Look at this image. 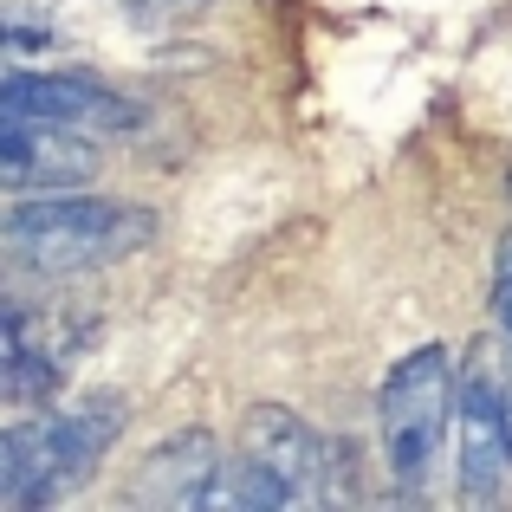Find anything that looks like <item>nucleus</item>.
Listing matches in <instances>:
<instances>
[{
    "label": "nucleus",
    "mask_w": 512,
    "mask_h": 512,
    "mask_svg": "<svg viewBox=\"0 0 512 512\" xmlns=\"http://www.w3.org/2000/svg\"><path fill=\"white\" fill-rule=\"evenodd\" d=\"M143 240H150V214L117 208V201H98V195H39V201H20V208L7 214L13 260L46 273V279L124 260Z\"/></svg>",
    "instance_id": "f257e3e1"
},
{
    "label": "nucleus",
    "mask_w": 512,
    "mask_h": 512,
    "mask_svg": "<svg viewBox=\"0 0 512 512\" xmlns=\"http://www.w3.org/2000/svg\"><path fill=\"white\" fill-rule=\"evenodd\" d=\"M461 409L454 396V363L441 344H422L415 357H402L383 383V454L402 493L428 487L441 441H448V415Z\"/></svg>",
    "instance_id": "f03ea898"
},
{
    "label": "nucleus",
    "mask_w": 512,
    "mask_h": 512,
    "mask_svg": "<svg viewBox=\"0 0 512 512\" xmlns=\"http://www.w3.org/2000/svg\"><path fill=\"white\" fill-rule=\"evenodd\" d=\"M117 409H85L59 415L46 428H7L0 435V500L7 506H46L59 493H72V480H85L98 467V454L117 441Z\"/></svg>",
    "instance_id": "7ed1b4c3"
},
{
    "label": "nucleus",
    "mask_w": 512,
    "mask_h": 512,
    "mask_svg": "<svg viewBox=\"0 0 512 512\" xmlns=\"http://www.w3.org/2000/svg\"><path fill=\"white\" fill-rule=\"evenodd\" d=\"M0 111L26 117L46 130H72V137H104V130H130L137 104H124L117 91L91 85V78H65V72H7Z\"/></svg>",
    "instance_id": "20e7f679"
},
{
    "label": "nucleus",
    "mask_w": 512,
    "mask_h": 512,
    "mask_svg": "<svg viewBox=\"0 0 512 512\" xmlns=\"http://www.w3.org/2000/svg\"><path fill=\"white\" fill-rule=\"evenodd\" d=\"M247 461L253 467H266L273 474V487L286 493V506H305V500H318L325 493V441H318V428L312 422H299L292 409H253L247 415Z\"/></svg>",
    "instance_id": "39448f33"
},
{
    "label": "nucleus",
    "mask_w": 512,
    "mask_h": 512,
    "mask_svg": "<svg viewBox=\"0 0 512 512\" xmlns=\"http://www.w3.org/2000/svg\"><path fill=\"white\" fill-rule=\"evenodd\" d=\"M506 474H512V409H506L500 383L467 376V389H461V493L467 500H493Z\"/></svg>",
    "instance_id": "423d86ee"
},
{
    "label": "nucleus",
    "mask_w": 512,
    "mask_h": 512,
    "mask_svg": "<svg viewBox=\"0 0 512 512\" xmlns=\"http://www.w3.org/2000/svg\"><path fill=\"white\" fill-rule=\"evenodd\" d=\"M72 130H46L26 124V117H7L0 130V175L13 188H72L91 175V150L85 143H65Z\"/></svg>",
    "instance_id": "0eeeda50"
},
{
    "label": "nucleus",
    "mask_w": 512,
    "mask_h": 512,
    "mask_svg": "<svg viewBox=\"0 0 512 512\" xmlns=\"http://www.w3.org/2000/svg\"><path fill=\"white\" fill-rule=\"evenodd\" d=\"M221 474H214V441L208 435H175L150 467H143V500L163 506H214L221 500Z\"/></svg>",
    "instance_id": "6e6552de"
},
{
    "label": "nucleus",
    "mask_w": 512,
    "mask_h": 512,
    "mask_svg": "<svg viewBox=\"0 0 512 512\" xmlns=\"http://www.w3.org/2000/svg\"><path fill=\"white\" fill-rule=\"evenodd\" d=\"M493 305H500V331L512 344V234L500 240V279H493Z\"/></svg>",
    "instance_id": "1a4fd4ad"
}]
</instances>
